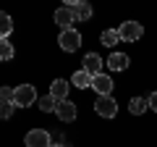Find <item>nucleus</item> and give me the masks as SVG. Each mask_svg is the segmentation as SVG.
I'll use <instances>...</instances> for the list:
<instances>
[{
    "instance_id": "obj_1",
    "label": "nucleus",
    "mask_w": 157,
    "mask_h": 147,
    "mask_svg": "<svg viewBox=\"0 0 157 147\" xmlns=\"http://www.w3.org/2000/svg\"><path fill=\"white\" fill-rule=\"evenodd\" d=\"M37 102V89L34 84H18L13 89V105L16 108H26V105H34Z\"/></svg>"
},
{
    "instance_id": "obj_2",
    "label": "nucleus",
    "mask_w": 157,
    "mask_h": 147,
    "mask_svg": "<svg viewBox=\"0 0 157 147\" xmlns=\"http://www.w3.org/2000/svg\"><path fill=\"white\" fill-rule=\"evenodd\" d=\"M58 45H60L66 53H76L78 47H81V34H78L73 26L71 29H63L60 37H58Z\"/></svg>"
},
{
    "instance_id": "obj_3",
    "label": "nucleus",
    "mask_w": 157,
    "mask_h": 147,
    "mask_svg": "<svg viewBox=\"0 0 157 147\" xmlns=\"http://www.w3.org/2000/svg\"><path fill=\"white\" fill-rule=\"evenodd\" d=\"M118 34H121V42H136V40H141L144 26L139 21H123L118 26Z\"/></svg>"
},
{
    "instance_id": "obj_4",
    "label": "nucleus",
    "mask_w": 157,
    "mask_h": 147,
    "mask_svg": "<svg viewBox=\"0 0 157 147\" xmlns=\"http://www.w3.org/2000/svg\"><path fill=\"white\" fill-rule=\"evenodd\" d=\"M94 110H97V116H102V118H113V116L118 113V102L113 100V95H107V97H97Z\"/></svg>"
},
{
    "instance_id": "obj_5",
    "label": "nucleus",
    "mask_w": 157,
    "mask_h": 147,
    "mask_svg": "<svg viewBox=\"0 0 157 147\" xmlns=\"http://www.w3.org/2000/svg\"><path fill=\"white\" fill-rule=\"evenodd\" d=\"M113 87H115V84H113V79L107 76V74H97V76H92V89H94L100 97H107L113 92Z\"/></svg>"
},
{
    "instance_id": "obj_6",
    "label": "nucleus",
    "mask_w": 157,
    "mask_h": 147,
    "mask_svg": "<svg viewBox=\"0 0 157 147\" xmlns=\"http://www.w3.org/2000/svg\"><path fill=\"white\" fill-rule=\"evenodd\" d=\"M24 145L26 147H50V134L45 129H32L26 134V139H24Z\"/></svg>"
},
{
    "instance_id": "obj_7",
    "label": "nucleus",
    "mask_w": 157,
    "mask_h": 147,
    "mask_svg": "<svg viewBox=\"0 0 157 147\" xmlns=\"http://www.w3.org/2000/svg\"><path fill=\"white\" fill-rule=\"evenodd\" d=\"M68 8H71V13H73V18H76V21H89L92 18V6L89 3H81V0H71V3H66Z\"/></svg>"
},
{
    "instance_id": "obj_8",
    "label": "nucleus",
    "mask_w": 157,
    "mask_h": 147,
    "mask_svg": "<svg viewBox=\"0 0 157 147\" xmlns=\"http://www.w3.org/2000/svg\"><path fill=\"white\" fill-rule=\"evenodd\" d=\"M55 113H58V118H60L63 124H71V121L76 118V105H73L71 100H60L58 108H55Z\"/></svg>"
},
{
    "instance_id": "obj_9",
    "label": "nucleus",
    "mask_w": 157,
    "mask_h": 147,
    "mask_svg": "<svg viewBox=\"0 0 157 147\" xmlns=\"http://www.w3.org/2000/svg\"><path fill=\"white\" fill-rule=\"evenodd\" d=\"M102 66H105V61H102L97 53H89V55H84V71L89 74V76H97V74H102Z\"/></svg>"
},
{
    "instance_id": "obj_10",
    "label": "nucleus",
    "mask_w": 157,
    "mask_h": 147,
    "mask_svg": "<svg viewBox=\"0 0 157 147\" xmlns=\"http://www.w3.org/2000/svg\"><path fill=\"white\" fill-rule=\"evenodd\" d=\"M50 97L55 102H60V100H68V81L66 79H55L50 84Z\"/></svg>"
},
{
    "instance_id": "obj_11",
    "label": "nucleus",
    "mask_w": 157,
    "mask_h": 147,
    "mask_svg": "<svg viewBox=\"0 0 157 147\" xmlns=\"http://www.w3.org/2000/svg\"><path fill=\"white\" fill-rule=\"evenodd\" d=\"M105 66L110 68V71H126V68H128V55H123V53H113V55L105 61Z\"/></svg>"
},
{
    "instance_id": "obj_12",
    "label": "nucleus",
    "mask_w": 157,
    "mask_h": 147,
    "mask_svg": "<svg viewBox=\"0 0 157 147\" xmlns=\"http://www.w3.org/2000/svg\"><path fill=\"white\" fill-rule=\"evenodd\" d=\"M73 21H76V18H73V13H71V8H68V6H60L55 11V24H60L63 29H71Z\"/></svg>"
},
{
    "instance_id": "obj_13",
    "label": "nucleus",
    "mask_w": 157,
    "mask_h": 147,
    "mask_svg": "<svg viewBox=\"0 0 157 147\" xmlns=\"http://www.w3.org/2000/svg\"><path fill=\"white\" fill-rule=\"evenodd\" d=\"M71 84H73V87H78V89H84V87H92V76L84 71V68H81V71H76V74L71 76Z\"/></svg>"
},
{
    "instance_id": "obj_14",
    "label": "nucleus",
    "mask_w": 157,
    "mask_h": 147,
    "mask_svg": "<svg viewBox=\"0 0 157 147\" xmlns=\"http://www.w3.org/2000/svg\"><path fill=\"white\" fill-rule=\"evenodd\" d=\"M13 32V18L8 13L0 11V40H8V34Z\"/></svg>"
},
{
    "instance_id": "obj_15",
    "label": "nucleus",
    "mask_w": 157,
    "mask_h": 147,
    "mask_svg": "<svg viewBox=\"0 0 157 147\" xmlns=\"http://www.w3.org/2000/svg\"><path fill=\"white\" fill-rule=\"evenodd\" d=\"M100 42H102L105 47L118 45V42H121V34H118V29H105V32H102V37H100Z\"/></svg>"
},
{
    "instance_id": "obj_16",
    "label": "nucleus",
    "mask_w": 157,
    "mask_h": 147,
    "mask_svg": "<svg viewBox=\"0 0 157 147\" xmlns=\"http://www.w3.org/2000/svg\"><path fill=\"white\" fill-rule=\"evenodd\" d=\"M147 108H149V102H147V97H134V100H131V105H128V110L134 116H141L147 110Z\"/></svg>"
},
{
    "instance_id": "obj_17",
    "label": "nucleus",
    "mask_w": 157,
    "mask_h": 147,
    "mask_svg": "<svg viewBox=\"0 0 157 147\" xmlns=\"http://www.w3.org/2000/svg\"><path fill=\"white\" fill-rule=\"evenodd\" d=\"M16 55V50H13V45L8 40H0V61L6 63V61H11V58Z\"/></svg>"
},
{
    "instance_id": "obj_18",
    "label": "nucleus",
    "mask_w": 157,
    "mask_h": 147,
    "mask_svg": "<svg viewBox=\"0 0 157 147\" xmlns=\"http://www.w3.org/2000/svg\"><path fill=\"white\" fill-rule=\"evenodd\" d=\"M37 102H39V110H45V113H50V110H55V108H58V102L52 100L50 95H45V97H39Z\"/></svg>"
},
{
    "instance_id": "obj_19",
    "label": "nucleus",
    "mask_w": 157,
    "mask_h": 147,
    "mask_svg": "<svg viewBox=\"0 0 157 147\" xmlns=\"http://www.w3.org/2000/svg\"><path fill=\"white\" fill-rule=\"evenodd\" d=\"M13 110H16V105L13 102H6V100H0V118H11Z\"/></svg>"
},
{
    "instance_id": "obj_20",
    "label": "nucleus",
    "mask_w": 157,
    "mask_h": 147,
    "mask_svg": "<svg viewBox=\"0 0 157 147\" xmlns=\"http://www.w3.org/2000/svg\"><path fill=\"white\" fill-rule=\"evenodd\" d=\"M0 100L13 102V89H11V87H3V89H0Z\"/></svg>"
},
{
    "instance_id": "obj_21",
    "label": "nucleus",
    "mask_w": 157,
    "mask_h": 147,
    "mask_svg": "<svg viewBox=\"0 0 157 147\" xmlns=\"http://www.w3.org/2000/svg\"><path fill=\"white\" fill-rule=\"evenodd\" d=\"M147 102H149V108H152V110H157V92H152V95L147 97Z\"/></svg>"
},
{
    "instance_id": "obj_22",
    "label": "nucleus",
    "mask_w": 157,
    "mask_h": 147,
    "mask_svg": "<svg viewBox=\"0 0 157 147\" xmlns=\"http://www.w3.org/2000/svg\"><path fill=\"white\" fill-rule=\"evenodd\" d=\"M50 147H66V145H50Z\"/></svg>"
}]
</instances>
